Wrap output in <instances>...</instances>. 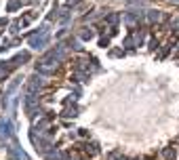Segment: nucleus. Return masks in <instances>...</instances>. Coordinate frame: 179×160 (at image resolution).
Instances as JSON below:
<instances>
[{
    "label": "nucleus",
    "mask_w": 179,
    "mask_h": 160,
    "mask_svg": "<svg viewBox=\"0 0 179 160\" xmlns=\"http://www.w3.org/2000/svg\"><path fill=\"white\" fill-rule=\"evenodd\" d=\"M78 0H68V6H72V4H76Z\"/></svg>",
    "instance_id": "2"
},
{
    "label": "nucleus",
    "mask_w": 179,
    "mask_h": 160,
    "mask_svg": "<svg viewBox=\"0 0 179 160\" xmlns=\"http://www.w3.org/2000/svg\"><path fill=\"white\" fill-rule=\"evenodd\" d=\"M34 17H36V15H34V13H28V15H25V17H23V19H21V28H25V25H28V23H30V21H32V19H34Z\"/></svg>",
    "instance_id": "1"
}]
</instances>
